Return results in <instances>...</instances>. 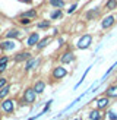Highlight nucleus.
Here are the masks:
<instances>
[{"instance_id":"5701e85b","label":"nucleus","mask_w":117,"mask_h":120,"mask_svg":"<svg viewBox=\"0 0 117 120\" xmlns=\"http://www.w3.org/2000/svg\"><path fill=\"white\" fill-rule=\"evenodd\" d=\"M105 9L107 10L117 9V0H107V2H105Z\"/></svg>"},{"instance_id":"423d86ee","label":"nucleus","mask_w":117,"mask_h":120,"mask_svg":"<svg viewBox=\"0 0 117 120\" xmlns=\"http://www.w3.org/2000/svg\"><path fill=\"white\" fill-rule=\"evenodd\" d=\"M114 23H116V16L107 15V16H104L102 21H101V28H102V29H108V28L113 26Z\"/></svg>"},{"instance_id":"9d476101","label":"nucleus","mask_w":117,"mask_h":120,"mask_svg":"<svg viewBox=\"0 0 117 120\" xmlns=\"http://www.w3.org/2000/svg\"><path fill=\"white\" fill-rule=\"evenodd\" d=\"M95 104H97V109L98 110H104V109H107L108 104H110V98L105 95V97H101V98H98L95 101Z\"/></svg>"},{"instance_id":"ddd939ff","label":"nucleus","mask_w":117,"mask_h":120,"mask_svg":"<svg viewBox=\"0 0 117 120\" xmlns=\"http://www.w3.org/2000/svg\"><path fill=\"white\" fill-rule=\"evenodd\" d=\"M21 35H22V32L19 31V29H10V31L6 32L4 37L7 38V40H16V38H19Z\"/></svg>"},{"instance_id":"6e6552de","label":"nucleus","mask_w":117,"mask_h":120,"mask_svg":"<svg viewBox=\"0 0 117 120\" xmlns=\"http://www.w3.org/2000/svg\"><path fill=\"white\" fill-rule=\"evenodd\" d=\"M32 54L29 51H21V53H18V54H15L13 57V62L15 63H21V62H26L28 59H31Z\"/></svg>"},{"instance_id":"412c9836","label":"nucleus","mask_w":117,"mask_h":120,"mask_svg":"<svg viewBox=\"0 0 117 120\" xmlns=\"http://www.w3.org/2000/svg\"><path fill=\"white\" fill-rule=\"evenodd\" d=\"M85 95H86V92H84V94H82V95H79V97H78V98H75V100L72 101V104H69V105L66 107V109H64V111H69V110H70V109H72V107H73V105H76V104H78V103H79V101H80L82 98H85ZM64 111H63V113H64Z\"/></svg>"},{"instance_id":"cd10ccee","label":"nucleus","mask_w":117,"mask_h":120,"mask_svg":"<svg viewBox=\"0 0 117 120\" xmlns=\"http://www.w3.org/2000/svg\"><path fill=\"white\" fill-rule=\"evenodd\" d=\"M51 103H53V100H48V101H47V103H45V105H44V109H43V111H41V114H45V113L50 110Z\"/></svg>"},{"instance_id":"f257e3e1","label":"nucleus","mask_w":117,"mask_h":120,"mask_svg":"<svg viewBox=\"0 0 117 120\" xmlns=\"http://www.w3.org/2000/svg\"><path fill=\"white\" fill-rule=\"evenodd\" d=\"M91 43H92V35L91 34H85L79 38V41L76 43V47L79 50H85V49H89L91 47Z\"/></svg>"},{"instance_id":"a878e982","label":"nucleus","mask_w":117,"mask_h":120,"mask_svg":"<svg viewBox=\"0 0 117 120\" xmlns=\"http://www.w3.org/2000/svg\"><path fill=\"white\" fill-rule=\"evenodd\" d=\"M9 92H10V86H9V85L3 86L2 89H0V98H6V97L9 95Z\"/></svg>"},{"instance_id":"6ab92c4d","label":"nucleus","mask_w":117,"mask_h":120,"mask_svg":"<svg viewBox=\"0 0 117 120\" xmlns=\"http://www.w3.org/2000/svg\"><path fill=\"white\" fill-rule=\"evenodd\" d=\"M37 15H38L37 9H29V10H26V12H22V13L19 15V18H21V16H25V18H31V19H32V18H35Z\"/></svg>"},{"instance_id":"473e14b6","label":"nucleus","mask_w":117,"mask_h":120,"mask_svg":"<svg viewBox=\"0 0 117 120\" xmlns=\"http://www.w3.org/2000/svg\"><path fill=\"white\" fill-rule=\"evenodd\" d=\"M41 116H43V114H41V113H40V114H37V116H34V117H29L28 120H37L38 117H41Z\"/></svg>"},{"instance_id":"c756f323","label":"nucleus","mask_w":117,"mask_h":120,"mask_svg":"<svg viewBox=\"0 0 117 120\" xmlns=\"http://www.w3.org/2000/svg\"><path fill=\"white\" fill-rule=\"evenodd\" d=\"M7 63H9V56L0 57V64H7Z\"/></svg>"},{"instance_id":"9b49d317","label":"nucleus","mask_w":117,"mask_h":120,"mask_svg":"<svg viewBox=\"0 0 117 120\" xmlns=\"http://www.w3.org/2000/svg\"><path fill=\"white\" fill-rule=\"evenodd\" d=\"M75 60V54L72 51H66V53H63L62 57H60V63L62 64H67V63H72Z\"/></svg>"},{"instance_id":"2eb2a0df","label":"nucleus","mask_w":117,"mask_h":120,"mask_svg":"<svg viewBox=\"0 0 117 120\" xmlns=\"http://www.w3.org/2000/svg\"><path fill=\"white\" fill-rule=\"evenodd\" d=\"M105 95L108 98H117V85H110L105 91Z\"/></svg>"},{"instance_id":"c9c22d12","label":"nucleus","mask_w":117,"mask_h":120,"mask_svg":"<svg viewBox=\"0 0 117 120\" xmlns=\"http://www.w3.org/2000/svg\"><path fill=\"white\" fill-rule=\"evenodd\" d=\"M73 120H82V119H80V117H76V119H73Z\"/></svg>"},{"instance_id":"72a5a7b5","label":"nucleus","mask_w":117,"mask_h":120,"mask_svg":"<svg viewBox=\"0 0 117 120\" xmlns=\"http://www.w3.org/2000/svg\"><path fill=\"white\" fill-rule=\"evenodd\" d=\"M58 44H60V45H64V40H63V38H58Z\"/></svg>"},{"instance_id":"20e7f679","label":"nucleus","mask_w":117,"mask_h":120,"mask_svg":"<svg viewBox=\"0 0 117 120\" xmlns=\"http://www.w3.org/2000/svg\"><path fill=\"white\" fill-rule=\"evenodd\" d=\"M16 47H18V43L15 40H7L6 38L4 41L0 43V50H3V51H12V50H15Z\"/></svg>"},{"instance_id":"f3484780","label":"nucleus","mask_w":117,"mask_h":120,"mask_svg":"<svg viewBox=\"0 0 117 120\" xmlns=\"http://www.w3.org/2000/svg\"><path fill=\"white\" fill-rule=\"evenodd\" d=\"M44 89H45V82H44V81H37V82H35L34 91L37 92V94H43Z\"/></svg>"},{"instance_id":"a211bd4d","label":"nucleus","mask_w":117,"mask_h":120,"mask_svg":"<svg viewBox=\"0 0 117 120\" xmlns=\"http://www.w3.org/2000/svg\"><path fill=\"white\" fill-rule=\"evenodd\" d=\"M50 41H51V37H45L43 40H40L38 44L35 45V47H37V50H43V49H45V47L50 44Z\"/></svg>"},{"instance_id":"f704fd0d","label":"nucleus","mask_w":117,"mask_h":120,"mask_svg":"<svg viewBox=\"0 0 117 120\" xmlns=\"http://www.w3.org/2000/svg\"><path fill=\"white\" fill-rule=\"evenodd\" d=\"M21 2H23V3H32V0H21Z\"/></svg>"},{"instance_id":"1a4fd4ad","label":"nucleus","mask_w":117,"mask_h":120,"mask_svg":"<svg viewBox=\"0 0 117 120\" xmlns=\"http://www.w3.org/2000/svg\"><path fill=\"white\" fill-rule=\"evenodd\" d=\"M40 62H41V60L40 59H28L26 60V63H25V68H23V70H25V72H31L34 68H35V66H38L40 64Z\"/></svg>"},{"instance_id":"f8f14e48","label":"nucleus","mask_w":117,"mask_h":120,"mask_svg":"<svg viewBox=\"0 0 117 120\" xmlns=\"http://www.w3.org/2000/svg\"><path fill=\"white\" fill-rule=\"evenodd\" d=\"M98 15H99V8H92L85 13V19L86 21H94Z\"/></svg>"},{"instance_id":"39448f33","label":"nucleus","mask_w":117,"mask_h":120,"mask_svg":"<svg viewBox=\"0 0 117 120\" xmlns=\"http://www.w3.org/2000/svg\"><path fill=\"white\" fill-rule=\"evenodd\" d=\"M35 98H37V92L34 91V88H26L23 91V100L26 101V104L35 103Z\"/></svg>"},{"instance_id":"4468645a","label":"nucleus","mask_w":117,"mask_h":120,"mask_svg":"<svg viewBox=\"0 0 117 120\" xmlns=\"http://www.w3.org/2000/svg\"><path fill=\"white\" fill-rule=\"evenodd\" d=\"M89 120H102V113H101V110H98V109H95V110H91L89 111Z\"/></svg>"},{"instance_id":"bb28decb","label":"nucleus","mask_w":117,"mask_h":120,"mask_svg":"<svg viewBox=\"0 0 117 120\" xmlns=\"http://www.w3.org/2000/svg\"><path fill=\"white\" fill-rule=\"evenodd\" d=\"M107 117H108L110 120H117V111H114V110H108Z\"/></svg>"},{"instance_id":"e433bc0d","label":"nucleus","mask_w":117,"mask_h":120,"mask_svg":"<svg viewBox=\"0 0 117 120\" xmlns=\"http://www.w3.org/2000/svg\"><path fill=\"white\" fill-rule=\"evenodd\" d=\"M0 109H2V105H0Z\"/></svg>"},{"instance_id":"b1692460","label":"nucleus","mask_w":117,"mask_h":120,"mask_svg":"<svg viewBox=\"0 0 117 120\" xmlns=\"http://www.w3.org/2000/svg\"><path fill=\"white\" fill-rule=\"evenodd\" d=\"M91 68H92V66H89V68H88L85 72H84V75H82V78H80V79H79V82L78 83H76V85H75V89H78L80 85H82V83H84V81H85V78H86V75L88 73H89V70H91Z\"/></svg>"},{"instance_id":"393cba45","label":"nucleus","mask_w":117,"mask_h":120,"mask_svg":"<svg viewBox=\"0 0 117 120\" xmlns=\"http://www.w3.org/2000/svg\"><path fill=\"white\" fill-rule=\"evenodd\" d=\"M21 23V25H23V26H29L32 23V21H31V18H25V16H21L19 18V21H18Z\"/></svg>"},{"instance_id":"aec40b11","label":"nucleus","mask_w":117,"mask_h":120,"mask_svg":"<svg viewBox=\"0 0 117 120\" xmlns=\"http://www.w3.org/2000/svg\"><path fill=\"white\" fill-rule=\"evenodd\" d=\"M48 3L54 9H62V8H64V0H48Z\"/></svg>"},{"instance_id":"f03ea898","label":"nucleus","mask_w":117,"mask_h":120,"mask_svg":"<svg viewBox=\"0 0 117 120\" xmlns=\"http://www.w3.org/2000/svg\"><path fill=\"white\" fill-rule=\"evenodd\" d=\"M66 75H67V69H66V68H63L62 64H60V66H57V68H54V69H53V72H51L53 79H56V81L63 79V78L66 76Z\"/></svg>"},{"instance_id":"0eeeda50","label":"nucleus","mask_w":117,"mask_h":120,"mask_svg":"<svg viewBox=\"0 0 117 120\" xmlns=\"http://www.w3.org/2000/svg\"><path fill=\"white\" fill-rule=\"evenodd\" d=\"M40 34L38 32H31L28 35V38H26V45L28 47H35L38 44V41H40Z\"/></svg>"},{"instance_id":"7c9ffc66","label":"nucleus","mask_w":117,"mask_h":120,"mask_svg":"<svg viewBox=\"0 0 117 120\" xmlns=\"http://www.w3.org/2000/svg\"><path fill=\"white\" fill-rule=\"evenodd\" d=\"M6 85H7V79H6V78H0V89H2L3 86H6Z\"/></svg>"},{"instance_id":"c85d7f7f","label":"nucleus","mask_w":117,"mask_h":120,"mask_svg":"<svg viewBox=\"0 0 117 120\" xmlns=\"http://www.w3.org/2000/svg\"><path fill=\"white\" fill-rule=\"evenodd\" d=\"M76 9H78V3H73V4H72V6H70V8L67 9V13H69V15H70V13H73V12H75Z\"/></svg>"},{"instance_id":"dca6fc26","label":"nucleus","mask_w":117,"mask_h":120,"mask_svg":"<svg viewBox=\"0 0 117 120\" xmlns=\"http://www.w3.org/2000/svg\"><path fill=\"white\" fill-rule=\"evenodd\" d=\"M63 18V12L62 9H54L50 12V19L51 21H57V19H62Z\"/></svg>"},{"instance_id":"2f4dec72","label":"nucleus","mask_w":117,"mask_h":120,"mask_svg":"<svg viewBox=\"0 0 117 120\" xmlns=\"http://www.w3.org/2000/svg\"><path fill=\"white\" fill-rule=\"evenodd\" d=\"M6 69H7V64H0V75H2Z\"/></svg>"},{"instance_id":"7ed1b4c3","label":"nucleus","mask_w":117,"mask_h":120,"mask_svg":"<svg viewBox=\"0 0 117 120\" xmlns=\"http://www.w3.org/2000/svg\"><path fill=\"white\" fill-rule=\"evenodd\" d=\"M0 105H2V110H3L4 113L10 114V113H13V110H15V100H12V98H4L3 103L0 104Z\"/></svg>"},{"instance_id":"4be33fe9","label":"nucleus","mask_w":117,"mask_h":120,"mask_svg":"<svg viewBox=\"0 0 117 120\" xmlns=\"http://www.w3.org/2000/svg\"><path fill=\"white\" fill-rule=\"evenodd\" d=\"M50 26H51V19H45V21H41L37 23L38 29H45V28H50Z\"/></svg>"}]
</instances>
